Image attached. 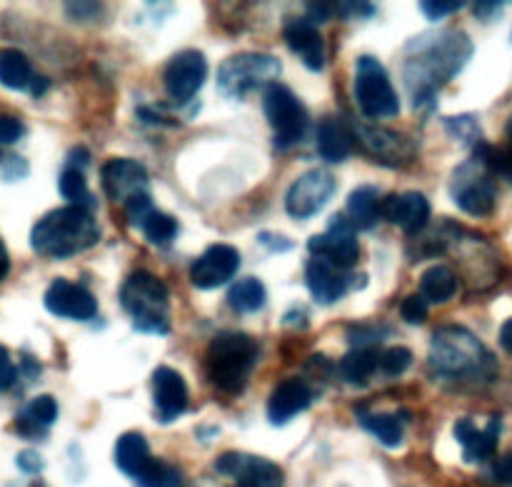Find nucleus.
<instances>
[{"instance_id": "5701e85b", "label": "nucleus", "mask_w": 512, "mask_h": 487, "mask_svg": "<svg viewBox=\"0 0 512 487\" xmlns=\"http://www.w3.org/2000/svg\"><path fill=\"white\" fill-rule=\"evenodd\" d=\"M55 420H58V403L50 395H40L20 410L15 418V430L20 433V438L38 440L48 433Z\"/></svg>"}, {"instance_id": "49530a36", "label": "nucleus", "mask_w": 512, "mask_h": 487, "mask_svg": "<svg viewBox=\"0 0 512 487\" xmlns=\"http://www.w3.org/2000/svg\"><path fill=\"white\" fill-rule=\"evenodd\" d=\"M18 465L20 470H25V473H40V470H43V460H40L35 453H20Z\"/></svg>"}, {"instance_id": "f3484780", "label": "nucleus", "mask_w": 512, "mask_h": 487, "mask_svg": "<svg viewBox=\"0 0 512 487\" xmlns=\"http://www.w3.org/2000/svg\"><path fill=\"white\" fill-rule=\"evenodd\" d=\"M153 398L158 408V418L163 423H173L175 418L185 413L188 408V385L178 370L160 365L153 373Z\"/></svg>"}, {"instance_id": "a878e982", "label": "nucleus", "mask_w": 512, "mask_h": 487, "mask_svg": "<svg viewBox=\"0 0 512 487\" xmlns=\"http://www.w3.org/2000/svg\"><path fill=\"white\" fill-rule=\"evenodd\" d=\"M380 218H383V198L378 188L373 185L355 188L348 198V220L355 225V230H373Z\"/></svg>"}, {"instance_id": "f257e3e1", "label": "nucleus", "mask_w": 512, "mask_h": 487, "mask_svg": "<svg viewBox=\"0 0 512 487\" xmlns=\"http://www.w3.org/2000/svg\"><path fill=\"white\" fill-rule=\"evenodd\" d=\"M415 53L408 55L405 63V83L415 105H423L433 98L440 85L448 83L453 75L460 73L473 53V43L465 33H425L413 40Z\"/></svg>"}, {"instance_id": "ea45409f", "label": "nucleus", "mask_w": 512, "mask_h": 487, "mask_svg": "<svg viewBox=\"0 0 512 487\" xmlns=\"http://www.w3.org/2000/svg\"><path fill=\"white\" fill-rule=\"evenodd\" d=\"M25 135L23 120L15 115H0V145H13L18 143Z\"/></svg>"}, {"instance_id": "7c9ffc66", "label": "nucleus", "mask_w": 512, "mask_h": 487, "mask_svg": "<svg viewBox=\"0 0 512 487\" xmlns=\"http://www.w3.org/2000/svg\"><path fill=\"white\" fill-rule=\"evenodd\" d=\"M360 423H363V428L368 430L370 435H375L385 448H398V445L403 443V423H400V418H395V415L368 413L360 415Z\"/></svg>"}, {"instance_id": "2f4dec72", "label": "nucleus", "mask_w": 512, "mask_h": 487, "mask_svg": "<svg viewBox=\"0 0 512 487\" xmlns=\"http://www.w3.org/2000/svg\"><path fill=\"white\" fill-rule=\"evenodd\" d=\"M58 188H60V195H63L70 205H78V208L90 210V213L95 210V200H93V195H90L88 183H85V175L80 168L68 165V168L60 173Z\"/></svg>"}, {"instance_id": "a211bd4d", "label": "nucleus", "mask_w": 512, "mask_h": 487, "mask_svg": "<svg viewBox=\"0 0 512 487\" xmlns=\"http://www.w3.org/2000/svg\"><path fill=\"white\" fill-rule=\"evenodd\" d=\"M383 218L388 223L398 225L405 233L415 235L428 225L430 220V203L423 193H393L383 198Z\"/></svg>"}, {"instance_id": "f03ea898", "label": "nucleus", "mask_w": 512, "mask_h": 487, "mask_svg": "<svg viewBox=\"0 0 512 487\" xmlns=\"http://www.w3.org/2000/svg\"><path fill=\"white\" fill-rule=\"evenodd\" d=\"M100 240V228L95 223L93 213L78 205H65V208L50 210L48 215L35 223L30 233V245L35 253L45 258L65 260L83 250L93 248Z\"/></svg>"}, {"instance_id": "9d476101", "label": "nucleus", "mask_w": 512, "mask_h": 487, "mask_svg": "<svg viewBox=\"0 0 512 487\" xmlns=\"http://www.w3.org/2000/svg\"><path fill=\"white\" fill-rule=\"evenodd\" d=\"M335 193V175L330 170H308L290 185L285 195V210L290 218L308 220L330 203Z\"/></svg>"}, {"instance_id": "a18cd8bd", "label": "nucleus", "mask_w": 512, "mask_h": 487, "mask_svg": "<svg viewBox=\"0 0 512 487\" xmlns=\"http://www.w3.org/2000/svg\"><path fill=\"white\" fill-rule=\"evenodd\" d=\"M473 10L478 20H495L503 13V3H475Z\"/></svg>"}, {"instance_id": "c9c22d12", "label": "nucleus", "mask_w": 512, "mask_h": 487, "mask_svg": "<svg viewBox=\"0 0 512 487\" xmlns=\"http://www.w3.org/2000/svg\"><path fill=\"white\" fill-rule=\"evenodd\" d=\"M135 480L138 487H180V473L163 460H153Z\"/></svg>"}, {"instance_id": "39448f33", "label": "nucleus", "mask_w": 512, "mask_h": 487, "mask_svg": "<svg viewBox=\"0 0 512 487\" xmlns=\"http://www.w3.org/2000/svg\"><path fill=\"white\" fill-rule=\"evenodd\" d=\"M120 303L133 318L135 330L150 335L170 333V298L168 288L158 275L135 270L120 290Z\"/></svg>"}, {"instance_id": "b1692460", "label": "nucleus", "mask_w": 512, "mask_h": 487, "mask_svg": "<svg viewBox=\"0 0 512 487\" xmlns=\"http://www.w3.org/2000/svg\"><path fill=\"white\" fill-rule=\"evenodd\" d=\"M358 138L363 140L365 148L373 155H378L385 163H400V158H410L413 148L405 138H400V133L383 128H368V125H358Z\"/></svg>"}, {"instance_id": "4468645a", "label": "nucleus", "mask_w": 512, "mask_h": 487, "mask_svg": "<svg viewBox=\"0 0 512 487\" xmlns=\"http://www.w3.org/2000/svg\"><path fill=\"white\" fill-rule=\"evenodd\" d=\"M240 268V253L233 245H210L190 268V283L198 290H213L228 283Z\"/></svg>"}, {"instance_id": "8fccbe9b", "label": "nucleus", "mask_w": 512, "mask_h": 487, "mask_svg": "<svg viewBox=\"0 0 512 487\" xmlns=\"http://www.w3.org/2000/svg\"><path fill=\"white\" fill-rule=\"evenodd\" d=\"M500 345L512 355V318L500 328Z\"/></svg>"}, {"instance_id": "bb28decb", "label": "nucleus", "mask_w": 512, "mask_h": 487, "mask_svg": "<svg viewBox=\"0 0 512 487\" xmlns=\"http://www.w3.org/2000/svg\"><path fill=\"white\" fill-rule=\"evenodd\" d=\"M150 463H153V458H150V445L140 433H125L115 443V465H118L120 473L130 475V478H138Z\"/></svg>"}, {"instance_id": "3c124183", "label": "nucleus", "mask_w": 512, "mask_h": 487, "mask_svg": "<svg viewBox=\"0 0 512 487\" xmlns=\"http://www.w3.org/2000/svg\"><path fill=\"white\" fill-rule=\"evenodd\" d=\"M505 135H508V143H510V148H512V115H510L508 125H505Z\"/></svg>"}, {"instance_id": "09e8293b", "label": "nucleus", "mask_w": 512, "mask_h": 487, "mask_svg": "<svg viewBox=\"0 0 512 487\" xmlns=\"http://www.w3.org/2000/svg\"><path fill=\"white\" fill-rule=\"evenodd\" d=\"M8 273H10V255H8V248H5L3 238H0V283H3Z\"/></svg>"}, {"instance_id": "1a4fd4ad", "label": "nucleus", "mask_w": 512, "mask_h": 487, "mask_svg": "<svg viewBox=\"0 0 512 487\" xmlns=\"http://www.w3.org/2000/svg\"><path fill=\"white\" fill-rule=\"evenodd\" d=\"M450 193H453L455 205L460 210L478 215V218L493 213L495 203H498V188H495L493 173L480 160H470V163L460 165L455 170Z\"/></svg>"}, {"instance_id": "c756f323", "label": "nucleus", "mask_w": 512, "mask_h": 487, "mask_svg": "<svg viewBox=\"0 0 512 487\" xmlns=\"http://www.w3.org/2000/svg\"><path fill=\"white\" fill-rule=\"evenodd\" d=\"M380 355L373 348H353L340 360V375L353 385H365L378 370Z\"/></svg>"}, {"instance_id": "473e14b6", "label": "nucleus", "mask_w": 512, "mask_h": 487, "mask_svg": "<svg viewBox=\"0 0 512 487\" xmlns=\"http://www.w3.org/2000/svg\"><path fill=\"white\" fill-rule=\"evenodd\" d=\"M230 308L238 313H255L265 305V285L258 278H245L230 288L228 293Z\"/></svg>"}, {"instance_id": "6ab92c4d", "label": "nucleus", "mask_w": 512, "mask_h": 487, "mask_svg": "<svg viewBox=\"0 0 512 487\" xmlns=\"http://www.w3.org/2000/svg\"><path fill=\"white\" fill-rule=\"evenodd\" d=\"M500 430H503L500 415L490 418V423L483 430H478V425L470 418H463L455 423V440L463 445V455L468 463H485L498 450Z\"/></svg>"}, {"instance_id": "37998d69", "label": "nucleus", "mask_w": 512, "mask_h": 487, "mask_svg": "<svg viewBox=\"0 0 512 487\" xmlns=\"http://www.w3.org/2000/svg\"><path fill=\"white\" fill-rule=\"evenodd\" d=\"M308 20L310 23L315 25V20H318V23H323V20H330L333 18L335 13H338V5H333V3H308Z\"/></svg>"}, {"instance_id": "393cba45", "label": "nucleus", "mask_w": 512, "mask_h": 487, "mask_svg": "<svg viewBox=\"0 0 512 487\" xmlns=\"http://www.w3.org/2000/svg\"><path fill=\"white\" fill-rule=\"evenodd\" d=\"M353 150V133L338 118H325L318 125V153L328 163H343Z\"/></svg>"}, {"instance_id": "0eeeda50", "label": "nucleus", "mask_w": 512, "mask_h": 487, "mask_svg": "<svg viewBox=\"0 0 512 487\" xmlns=\"http://www.w3.org/2000/svg\"><path fill=\"white\" fill-rule=\"evenodd\" d=\"M355 100L368 118H393L400 113V100L390 83L388 70L378 58L363 55L355 65Z\"/></svg>"}, {"instance_id": "9b49d317", "label": "nucleus", "mask_w": 512, "mask_h": 487, "mask_svg": "<svg viewBox=\"0 0 512 487\" xmlns=\"http://www.w3.org/2000/svg\"><path fill=\"white\" fill-rule=\"evenodd\" d=\"M308 250L315 258H325L328 263L338 265L340 270H348L358 263L360 245L355 235V225L350 223L348 215H338L330 220L328 230L315 238H310Z\"/></svg>"}, {"instance_id": "aec40b11", "label": "nucleus", "mask_w": 512, "mask_h": 487, "mask_svg": "<svg viewBox=\"0 0 512 487\" xmlns=\"http://www.w3.org/2000/svg\"><path fill=\"white\" fill-rule=\"evenodd\" d=\"M313 403V390L308 388V383L300 378L283 380L278 388L270 393L268 400V420L273 425H285L300 415L303 410L310 408Z\"/></svg>"}, {"instance_id": "2eb2a0df", "label": "nucleus", "mask_w": 512, "mask_h": 487, "mask_svg": "<svg viewBox=\"0 0 512 487\" xmlns=\"http://www.w3.org/2000/svg\"><path fill=\"white\" fill-rule=\"evenodd\" d=\"M100 180H103V190L110 195V200L120 205L133 200L135 195L148 193V173L143 165L128 158L108 160L100 170Z\"/></svg>"}, {"instance_id": "58836bf2", "label": "nucleus", "mask_w": 512, "mask_h": 487, "mask_svg": "<svg viewBox=\"0 0 512 487\" xmlns=\"http://www.w3.org/2000/svg\"><path fill=\"white\" fill-rule=\"evenodd\" d=\"M460 8H463L460 0H423L420 3V10H423V15L428 20H443L448 15L458 13Z\"/></svg>"}, {"instance_id": "cd10ccee", "label": "nucleus", "mask_w": 512, "mask_h": 487, "mask_svg": "<svg viewBox=\"0 0 512 487\" xmlns=\"http://www.w3.org/2000/svg\"><path fill=\"white\" fill-rule=\"evenodd\" d=\"M35 78L33 65L20 50L3 48L0 50V85L10 90H30Z\"/></svg>"}, {"instance_id": "f704fd0d", "label": "nucleus", "mask_w": 512, "mask_h": 487, "mask_svg": "<svg viewBox=\"0 0 512 487\" xmlns=\"http://www.w3.org/2000/svg\"><path fill=\"white\" fill-rule=\"evenodd\" d=\"M475 160H480L490 173L503 175L512 183V153H508V150L495 148L490 143H478L475 145Z\"/></svg>"}, {"instance_id": "603ef678", "label": "nucleus", "mask_w": 512, "mask_h": 487, "mask_svg": "<svg viewBox=\"0 0 512 487\" xmlns=\"http://www.w3.org/2000/svg\"><path fill=\"white\" fill-rule=\"evenodd\" d=\"M0 158H3V155H0Z\"/></svg>"}, {"instance_id": "4be33fe9", "label": "nucleus", "mask_w": 512, "mask_h": 487, "mask_svg": "<svg viewBox=\"0 0 512 487\" xmlns=\"http://www.w3.org/2000/svg\"><path fill=\"white\" fill-rule=\"evenodd\" d=\"M305 283H308L310 295L315 298V303L320 305H333L348 290V278L340 273L338 265L328 263L325 258H310L308 268H305Z\"/></svg>"}, {"instance_id": "c03bdc74", "label": "nucleus", "mask_w": 512, "mask_h": 487, "mask_svg": "<svg viewBox=\"0 0 512 487\" xmlns=\"http://www.w3.org/2000/svg\"><path fill=\"white\" fill-rule=\"evenodd\" d=\"M493 475L500 485L512 487V453L505 455V458H500L498 463H495Z\"/></svg>"}, {"instance_id": "412c9836", "label": "nucleus", "mask_w": 512, "mask_h": 487, "mask_svg": "<svg viewBox=\"0 0 512 487\" xmlns=\"http://www.w3.org/2000/svg\"><path fill=\"white\" fill-rule=\"evenodd\" d=\"M283 38L288 48L298 55L308 70L325 68V43L320 30L310 20H290L283 30Z\"/></svg>"}, {"instance_id": "dca6fc26", "label": "nucleus", "mask_w": 512, "mask_h": 487, "mask_svg": "<svg viewBox=\"0 0 512 487\" xmlns=\"http://www.w3.org/2000/svg\"><path fill=\"white\" fill-rule=\"evenodd\" d=\"M45 308L53 315H58V318L85 323V320L95 318V313H98V300L83 285H75L70 280L60 278L53 280V285L45 293Z\"/></svg>"}, {"instance_id": "72a5a7b5", "label": "nucleus", "mask_w": 512, "mask_h": 487, "mask_svg": "<svg viewBox=\"0 0 512 487\" xmlns=\"http://www.w3.org/2000/svg\"><path fill=\"white\" fill-rule=\"evenodd\" d=\"M140 230H143L145 238H148L153 245H168L173 243L175 235H178V223H175L168 213L153 210V213L143 220Z\"/></svg>"}, {"instance_id": "79ce46f5", "label": "nucleus", "mask_w": 512, "mask_h": 487, "mask_svg": "<svg viewBox=\"0 0 512 487\" xmlns=\"http://www.w3.org/2000/svg\"><path fill=\"white\" fill-rule=\"evenodd\" d=\"M15 378H18V368L10 360V353L5 345H0V393H5L8 388H13Z\"/></svg>"}, {"instance_id": "20e7f679", "label": "nucleus", "mask_w": 512, "mask_h": 487, "mask_svg": "<svg viewBox=\"0 0 512 487\" xmlns=\"http://www.w3.org/2000/svg\"><path fill=\"white\" fill-rule=\"evenodd\" d=\"M258 363V348L245 333L225 330L218 333L205 353V373L218 390L240 393Z\"/></svg>"}, {"instance_id": "6e6552de", "label": "nucleus", "mask_w": 512, "mask_h": 487, "mask_svg": "<svg viewBox=\"0 0 512 487\" xmlns=\"http://www.w3.org/2000/svg\"><path fill=\"white\" fill-rule=\"evenodd\" d=\"M263 108L268 115V123L273 125L275 145L280 150L293 148L305 138L308 130V110L300 103L298 95L288 88V85L273 83L265 88Z\"/></svg>"}, {"instance_id": "ddd939ff", "label": "nucleus", "mask_w": 512, "mask_h": 487, "mask_svg": "<svg viewBox=\"0 0 512 487\" xmlns=\"http://www.w3.org/2000/svg\"><path fill=\"white\" fill-rule=\"evenodd\" d=\"M215 470L238 480L235 487H283V470L255 455L225 453L215 460Z\"/></svg>"}, {"instance_id": "c85d7f7f", "label": "nucleus", "mask_w": 512, "mask_h": 487, "mask_svg": "<svg viewBox=\"0 0 512 487\" xmlns=\"http://www.w3.org/2000/svg\"><path fill=\"white\" fill-rule=\"evenodd\" d=\"M455 290H458V275L450 268H445V265H435V268L425 270L423 280H420V295L428 303H448L455 295Z\"/></svg>"}, {"instance_id": "de8ad7c7", "label": "nucleus", "mask_w": 512, "mask_h": 487, "mask_svg": "<svg viewBox=\"0 0 512 487\" xmlns=\"http://www.w3.org/2000/svg\"><path fill=\"white\" fill-rule=\"evenodd\" d=\"M65 8H68V13H83V18H88V15L85 13H98L100 10V5L98 3H68L65 5Z\"/></svg>"}, {"instance_id": "f8f14e48", "label": "nucleus", "mask_w": 512, "mask_h": 487, "mask_svg": "<svg viewBox=\"0 0 512 487\" xmlns=\"http://www.w3.org/2000/svg\"><path fill=\"white\" fill-rule=\"evenodd\" d=\"M208 75V60L200 50H180L165 65V90L175 103H188L205 83Z\"/></svg>"}, {"instance_id": "a19ab883", "label": "nucleus", "mask_w": 512, "mask_h": 487, "mask_svg": "<svg viewBox=\"0 0 512 487\" xmlns=\"http://www.w3.org/2000/svg\"><path fill=\"white\" fill-rule=\"evenodd\" d=\"M445 125H448V130L453 133V138H460V140H475L480 133L478 123H475L470 115H458V118H450V120H445Z\"/></svg>"}, {"instance_id": "423d86ee", "label": "nucleus", "mask_w": 512, "mask_h": 487, "mask_svg": "<svg viewBox=\"0 0 512 487\" xmlns=\"http://www.w3.org/2000/svg\"><path fill=\"white\" fill-rule=\"evenodd\" d=\"M280 60L268 53H238L230 55L218 68V88L228 98H245L258 88L278 83Z\"/></svg>"}, {"instance_id": "4c0bfd02", "label": "nucleus", "mask_w": 512, "mask_h": 487, "mask_svg": "<svg viewBox=\"0 0 512 487\" xmlns=\"http://www.w3.org/2000/svg\"><path fill=\"white\" fill-rule=\"evenodd\" d=\"M400 315H403L405 323L410 325H423L428 320V300L423 295H408L400 305Z\"/></svg>"}, {"instance_id": "7ed1b4c3", "label": "nucleus", "mask_w": 512, "mask_h": 487, "mask_svg": "<svg viewBox=\"0 0 512 487\" xmlns=\"http://www.w3.org/2000/svg\"><path fill=\"white\" fill-rule=\"evenodd\" d=\"M430 368L435 375L450 380H490L495 360L470 330L448 325L435 333L430 343Z\"/></svg>"}, {"instance_id": "e433bc0d", "label": "nucleus", "mask_w": 512, "mask_h": 487, "mask_svg": "<svg viewBox=\"0 0 512 487\" xmlns=\"http://www.w3.org/2000/svg\"><path fill=\"white\" fill-rule=\"evenodd\" d=\"M410 363H413V353L408 348H390L380 355L378 370L388 378H395V375H403L410 368Z\"/></svg>"}]
</instances>
